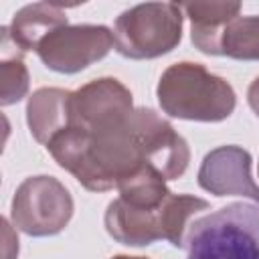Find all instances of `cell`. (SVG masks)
I'll return each instance as SVG.
<instances>
[{"label": "cell", "instance_id": "obj_1", "mask_svg": "<svg viewBox=\"0 0 259 259\" xmlns=\"http://www.w3.org/2000/svg\"><path fill=\"white\" fill-rule=\"evenodd\" d=\"M156 97L166 115L188 121H223L237 105L235 89L227 79L190 61L174 63L162 73Z\"/></svg>", "mask_w": 259, "mask_h": 259}, {"label": "cell", "instance_id": "obj_2", "mask_svg": "<svg viewBox=\"0 0 259 259\" xmlns=\"http://www.w3.org/2000/svg\"><path fill=\"white\" fill-rule=\"evenodd\" d=\"M186 259H259V204L231 202L194 219Z\"/></svg>", "mask_w": 259, "mask_h": 259}, {"label": "cell", "instance_id": "obj_3", "mask_svg": "<svg viewBox=\"0 0 259 259\" xmlns=\"http://www.w3.org/2000/svg\"><path fill=\"white\" fill-rule=\"evenodd\" d=\"M182 8L174 2H146L123 10L113 24L115 51L134 61L174 51L182 38Z\"/></svg>", "mask_w": 259, "mask_h": 259}, {"label": "cell", "instance_id": "obj_4", "mask_svg": "<svg viewBox=\"0 0 259 259\" xmlns=\"http://www.w3.org/2000/svg\"><path fill=\"white\" fill-rule=\"evenodd\" d=\"M75 210L73 196L55 176L38 174L20 182L12 196V225L28 237L59 235L71 221Z\"/></svg>", "mask_w": 259, "mask_h": 259}, {"label": "cell", "instance_id": "obj_5", "mask_svg": "<svg viewBox=\"0 0 259 259\" xmlns=\"http://www.w3.org/2000/svg\"><path fill=\"white\" fill-rule=\"evenodd\" d=\"M113 47V32L103 24H67L51 32L36 49V55L47 69L75 75L101 61Z\"/></svg>", "mask_w": 259, "mask_h": 259}, {"label": "cell", "instance_id": "obj_6", "mask_svg": "<svg viewBox=\"0 0 259 259\" xmlns=\"http://www.w3.org/2000/svg\"><path fill=\"white\" fill-rule=\"evenodd\" d=\"M134 109L130 89L113 77L93 79L71 93V125L85 132L123 123Z\"/></svg>", "mask_w": 259, "mask_h": 259}, {"label": "cell", "instance_id": "obj_7", "mask_svg": "<svg viewBox=\"0 0 259 259\" xmlns=\"http://www.w3.org/2000/svg\"><path fill=\"white\" fill-rule=\"evenodd\" d=\"M134 127L146 164L158 170L166 182L178 180L190 162L186 140L150 107H136Z\"/></svg>", "mask_w": 259, "mask_h": 259}, {"label": "cell", "instance_id": "obj_8", "mask_svg": "<svg viewBox=\"0 0 259 259\" xmlns=\"http://www.w3.org/2000/svg\"><path fill=\"white\" fill-rule=\"evenodd\" d=\"M251 154L241 146L210 150L198 168V186L214 196H243L259 204V184L251 176Z\"/></svg>", "mask_w": 259, "mask_h": 259}, {"label": "cell", "instance_id": "obj_9", "mask_svg": "<svg viewBox=\"0 0 259 259\" xmlns=\"http://www.w3.org/2000/svg\"><path fill=\"white\" fill-rule=\"evenodd\" d=\"M168 200V198H166ZM166 200L158 208H138L115 198L107 204L103 225L109 237L121 245L144 247L160 239L166 241Z\"/></svg>", "mask_w": 259, "mask_h": 259}, {"label": "cell", "instance_id": "obj_10", "mask_svg": "<svg viewBox=\"0 0 259 259\" xmlns=\"http://www.w3.org/2000/svg\"><path fill=\"white\" fill-rule=\"evenodd\" d=\"M71 93L61 87H40L26 103V123L32 138L47 146L71 125Z\"/></svg>", "mask_w": 259, "mask_h": 259}, {"label": "cell", "instance_id": "obj_11", "mask_svg": "<svg viewBox=\"0 0 259 259\" xmlns=\"http://www.w3.org/2000/svg\"><path fill=\"white\" fill-rule=\"evenodd\" d=\"M180 8L190 18L192 45L204 55H219L221 36L239 12V2H186Z\"/></svg>", "mask_w": 259, "mask_h": 259}, {"label": "cell", "instance_id": "obj_12", "mask_svg": "<svg viewBox=\"0 0 259 259\" xmlns=\"http://www.w3.org/2000/svg\"><path fill=\"white\" fill-rule=\"evenodd\" d=\"M67 24L69 18L63 6L49 2H34L20 8L12 16V22L8 24V32L14 45L22 53H26V51H36L51 32Z\"/></svg>", "mask_w": 259, "mask_h": 259}, {"label": "cell", "instance_id": "obj_13", "mask_svg": "<svg viewBox=\"0 0 259 259\" xmlns=\"http://www.w3.org/2000/svg\"><path fill=\"white\" fill-rule=\"evenodd\" d=\"M22 51L10 38L8 26H2L0 34V103L12 105L18 103L28 93L30 77L22 59Z\"/></svg>", "mask_w": 259, "mask_h": 259}, {"label": "cell", "instance_id": "obj_14", "mask_svg": "<svg viewBox=\"0 0 259 259\" xmlns=\"http://www.w3.org/2000/svg\"><path fill=\"white\" fill-rule=\"evenodd\" d=\"M219 55L237 61H259V14L237 16L229 22L221 36Z\"/></svg>", "mask_w": 259, "mask_h": 259}, {"label": "cell", "instance_id": "obj_15", "mask_svg": "<svg viewBox=\"0 0 259 259\" xmlns=\"http://www.w3.org/2000/svg\"><path fill=\"white\" fill-rule=\"evenodd\" d=\"M247 101H249V107L255 111V115L259 117V77L251 81L249 89H247Z\"/></svg>", "mask_w": 259, "mask_h": 259}, {"label": "cell", "instance_id": "obj_16", "mask_svg": "<svg viewBox=\"0 0 259 259\" xmlns=\"http://www.w3.org/2000/svg\"><path fill=\"white\" fill-rule=\"evenodd\" d=\"M111 259H148V257H132V255H115Z\"/></svg>", "mask_w": 259, "mask_h": 259}]
</instances>
